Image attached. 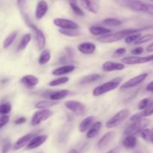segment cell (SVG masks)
<instances>
[{"label":"cell","mask_w":153,"mask_h":153,"mask_svg":"<svg viewBox=\"0 0 153 153\" xmlns=\"http://www.w3.org/2000/svg\"><path fill=\"white\" fill-rule=\"evenodd\" d=\"M153 61V54L148 56H128L123 58L121 61L122 64H128V65H135V64H142L150 62Z\"/></svg>","instance_id":"obj_9"},{"label":"cell","mask_w":153,"mask_h":153,"mask_svg":"<svg viewBox=\"0 0 153 153\" xmlns=\"http://www.w3.org/2000/svg\"><path fill=\"white\" fill-rule=\"evenodd\" d=\"M115 136H116V132L114 131H110L106 133V134H105L100 139L98 143H97V146H98L99 149H104L105 148L107 147L110 144L111 142L114 140Z\"/></svg>","instance_id":"obj_13"},{"label":"cell","mask_w":153,"mask_h":153,"mask_svg":"<svg viewBox=\"0 0 153 153\" xmlns=\"http://www.w3.org/2000/svg\"><path fill=\"white\" fill-rule=\"evenodd\" d=\"M58 103V102L52 101V100H43V101H40L35 104L36 108L41 110V109H49V108L55 105Z\"/></svg>","instance_id":"obj_27"},{"label":"cell","mask_w":153,"mask_h":153,"mask_svg":"<svg viewBox=\"0 0 153 153\" xmlns=\"http://www.w3.org/2000/svg\"><path fill=\"white\" fill-rule=\"evenodd\" d=\"M20 83L28 89H33L39 83V79L33 75H25L20 79Z\"/></svg>","instance_id":"obj_14"},{"label":"cell","mask_w":153,"mask_h":153,"mask_svg":"<svg viewBox=\"0 0 153 153\" xmlns=\"http://www.w3.org/2000/svg\"><path fill=\"white\" fill-rule=\"evenodd\" d=\"M70 5L72 10H73V11L74 12L75 14H76L79 16H85V11L78 5L77 3H70Z\"/></svg>","instance_id":"obj_39"},{"label":"cell","mask_w":153,"mask_h":153,"mask_svg":"<svg viewBox=\"0 0 153 153\" xmlns=\"http://www.w3.org/2000/svg\"><path fill=\"white\" fill-rule=\"evenodd\" d=\"M53 23L61 29L79 30V25L74 21L64 18H55L53 20Z\"/></svg>","instance_id":"obj_10"},{"label":"cell","mask_w":153,"mask_h":153,"mask_svg":"<svg viewBox=\"0 0 153 153\" xmlns=\"http://www.w3.org/2000/svg\"><path fill=\"white\" fill-rule=\"evenodd\" d=\"M89 31L93 35L101 37V36L111 34L112 32V30L110 28H105V27L99 26V25H93L89 28Z\"/></svg>","instance_id":"obj_21"},{"label":"cell","mask_w":153,"mask_h":153,"mask_svg":"<svg viewBox=\"0 0 153 153\" xmlns=\"http://www.w3.org/2000/svg\"><path fill=\"white\" fill-rule=\"evenodd\" d=\"M97 49V46L94 43L91 42L82 43L78 46V50L84 55H92Z\"/></svg>","instance_id":"obj_18"},{"label":"cell","mask_w":153,"mask_h":153,"mask_svg":"<svg viewBox=\"0 0 153 153\" xmlns=\"http://www.w3.org/2000/svg\"><path fill=\"white\" fill-rule=\"evenodd\" d=\"M152 40H153V34H145V35H141L134 42V44L140 45L142 44V43H146L148 41H150Z\"/></svg>","instance_id":"obj_36"},{"label":"cell","mask_w":153,"mask_h":153,"mask_svg":"<svg viewBox=\"0 0 153 153\" xmlns=\"http://www.w3.org/2000/svg\"><path fill=\"white\" fill-rule=\"evenodd\" d=\"M69 80H70V79H69V77H67V76L58 78V79H54V80L51 81L49 83V86L52 87V88H53V87L60 86V85H62L67 83V82H69Z\"/></svg>","instance_id":"obj_31"},{"label":"cell","mask_w":153,"mask_h":153,"mask_svg":"<svg viewBox=\"0 0 153 153\" xmlns=\"http://www.w3.org/2000/svg\"><path fill=\"white\" fill-rule=\"evenodd\" d=\"M69 3H77V0H68Z\"/></svg>","instance_id":"obj_52"},{"label":"cell","mask_w":153,"mask_h":153,"mask_svg":"<svg viewBox=\"0 0 153 153\" xmlns=\"http://www.w3.org/2000/svg\"><path fill=\"white\" fill-rule=\"evenodd\" d=\"M140 134L143 140H146V141L148 142V143H152V134H153L152 130L146 128L143 130H142L141 132L140 133Z\"/></svg>","instance_id":"obj_33"},{"label":"cell","mask_w":153,"mask_h":153,"mask_svg":"<svg viewBox=\"0 0 153 153\" xmlns=\"http://www.w3.org/2000/svg\"><path fill=\"white\" fill-rule=\"evenodd\" d=\"M134 153H144V152H142V151H140V150H137V151H136Z\"/></svg>","instance_id":"obj_53"},{"label":"cell","mask_w":153,"mask_h":153,"mask_svg":"<svg viewBox=\"0 0 153 153\" xmlns=\"http://www.w3.org/2000/svg\"><path fill=\"white\" fill-rule=\"evenodd\" d=\"M102 23L111 27H116L122 25V21L116 18H106L102 21Z\"/></svg>","instance_id":"obj_32"},{"label":"cell","mask_w":153,"mask_h":153,"mask_svg":"<svg viewBox=\"0 0 153 153\" xmlns=\"http://www.w3.org/2000/svg\"><path fill=\"white\" fill-rule=\"evenodd\" d=\"M137 143V137L134 135H127L123 140V145L127 149H133L136 146Z\"/></svg>","instance_id":"obj_26"},{"label":"cell","mask_w":153,"mask_h":153,"mask_svg":"<svg viewBox=\"0 0 153 153\" xmlns=\"http://www.w3.org/2000/svg\"><path fill=\"white\" fill-rule=\"evenodd\" d=\"M25 122H26V119H25V117H21L18 118V119H16V120L14 121V123L16 124V125H21V124L25 123Z\"/></svg>","instance_id":"obj_46"},{"label":"cell","mask_w":153,"mask_h":153,"mask_svg":"<svg viewBox=\"0 0 153 153\" xmlns=\"http://www.w3.org/2000/svg\"><path fill=\"white\" fill-rule=\"evenodd\" d=\"M152 131H153V130H152ZM152 143H153V134H152Z\"/></svg>","instance_id":"obj_54"},{"label":"cell","mask_w":153,"mask_h":153,"mask_svg":"<svg viewBox=\"0 0 153 153\" xmlns=\"http://www.w3.org/2000/svg\"><path fill=\"white\" fill-rule=\"evenodd\" d=\"M146 51H147L148 52H153V43H151L150 45H149V46L146 47Z\"/></svg>","instance_id":"obj_50"},{"label":"cell","mask_w":153,"mask_h":153,"mask_svg":"<svg viewBox=\"0 0 153 153\" xmlns=\"http://www.w3.org/2000/svg\"><path fill=\"white\" fill-rule=\"evenodd\" d=\"M16 36H17V31H13V32L10 33V34L4 39V42H3V48H4V49L8 48L9 46L13 43V41H14L15 39H16Z\"/></svg>","instance_id":"obj_30"},{"label":"cell","mask_w":153,"mask_h":153,"mask_svg":"<svg viewBox=\"0 0 153 153\" xmlns=\"http://www.w3.org/2000/svg\"><path fill=\"white\" fill-rule=\"evenodd\" d=\"M49 9V6H48L47 2L44 0H40L37 4L35 10V18L36 19L39 20L41 19L46 14Z\"/></svg>","instance_id":"obj_16"},{"label":"cell","mask_w":153,"mask_h":153,"mask_svg":"<svg viewBox=\"0 0 153 153\" xmlns=\"http://www.w3.org/2000/svg\"><path fill=\"white\" fill-rule=\"evenodd\" d=\"M101 79V76L100 74H89L87 76H83L82 79L79 80V85H88V84L94 83V82H97V81L100 80Z\"/></svg>","instance_id":"obj_24"},{"label":"cell","mask_w":153,"mask_h":153,"mask_svg":"<svg viewBox=\"0 0 153 153\" xmlns=\"http://www.w3.org/2000/svg\"><path fill=\"white\" fill-rule=\"evenodd\" d=\"M31 40V34H25L23 37L21 39L20 42H19V45L17 46V49L16 51L17 52H20V51L24 50V49L26 48V46H28V43H30V41Z\"/></svg>","instance_id":"obj_28"},{"label":"cell","mask_w":153,"mask_h":153,"mask_svg":"<svg viewBox=\"0 0 153 153\" xmlns=\"http://www.w3.org/2000/svg\"><path fill=\"white\" fill-rule=\"evenodd\" d=\"M143 116H142L141 114V112H139V113H137L135 114H134L133 116L131 117V118H130V120L131 121V122H135V121H138L140 120L143 119Z\"/></svg>","instance_id":"obj_45"},{"label":"cell","mask_w":153,"mask_h":153,"mask_svg":"<svg viewBox=\"0 0 153 153\" xmlns=\"http://www.w3.org/2000/svg\"><path fill=\"white\" fill-rule=\"evenodd\" d=\"M142 34L140 33H136V34H131V35L128 36L125 38V42L128 44H131V43H134V42L141 36Z\"/></svg>","instance_id":"obj_40"},{"label":"cell","mask_w":153,"mask_h":153,"mask_svg":"<svg viewBox=\"0 0 153 153\" xmlns=\"http://www.w3.org/2000/svg\"><path fill=\"white\" fill-rule=\"evenodd\" d=\"M94 122V117L93 116H89L85 118L79 124V131L80 132H86L90 127L93 125Z\"/></svg>","instance_id":"obj_25"},{"label":"cell","mask_w":153,"mask_h":153,"mask_svg":"<svg viewBox=\"0 0 153 153\" xmlns=\"http://www.w3.org/2000/svg\"><path fill=\"white\" fill-rule=\"evenodd\" d=\"M69 153H79V152H78V151L76 150V149H71V150H70V152H69Z\"/></svg>","instance_id":"obj_51"},{"label":"cell","mask_w":153,"mask_h":153,"mask_svg":"<svg viewBox=\"0 0 153 153\" xmlns=\"http://www.w3.org/2000/svg\"><path fill=\"white\" fill-rule=\"evenodd\" d=\"M102 123L100 122V121L94 123L93 125L90 127L89 129L87 131V137L89 139L95 137L100 132V129L102 128Z\"/></svg>","instance_id":"obj_23"},{"label":"cell","mask_w":153,"mask_h":153,"mask_svg":"<svg viewBox=\"0 0 153 153\" xmlns=\"http://www.w3.org/2000/svg\"><path fill=\"white\" fill-rule=\"evenodd\" d=\"M143 51H144L143 48L141 47V46H139V47H136L134 49H133L131 50V53L135 55V56H137V55H140L141 54H143Z\"/></svg>","instance_id":"obj_44"},{"label":"cell","mask_w":153,"mask_h":153,"mask_svg":"<svg viewBox=\"0 0 153 153\" xmlns=\"http://www.w3.org/2000/svg\"><path fill=\"white\" fill-rule=\"evenodd\" d=\"M146 90L148 91V92H151L153 93V81H152L151 82H149V84L146 86Z\"/></svg>","instance_id":"obj_47"},{"label":"cell","mask_w":153,"mask_h":153,"mask_svg":"<svg viewBox=\"0 0 153 153\" xmlns=\"http://www.w3.org/2000/svg\"><path fill=\"white\" fill-rule=\"evenodd\" d=\"M69 94H70V91H68V90L67 89H64L61 90V91L50 92L48 97H49L50 100L58 102L59 100H63V99H64L65 97H67Z\"/></svg>","instance_id":"obj_22"},{"label":"cell","mask_w":153,"mask_h":153,"mask_svg":"<svg viewBox=\"0 0 153 153\" xmlns=\"http://www.w3.org/2000/svg\"><path fill=\"white\" fill-rule=\"evenodd\" d=\"M123 7L137 12H143L153 15V4L145 3L139 0H115Z\"/></svg>","instance_id":"obj_2"},{"label":"cell","mask_w":153,"mask_h":153,"mask_svg":"<svg viewBox=\"0 0 153 153\" xmlns=\"http://www.w3.org/2000/svg\"><path fill=\"white\" fill-rule=\"evenodd\" d=\"M141 114L143 117H148L152 116L153 114V100L150 101L147 107L141 111Z\"/></svg>","instance_id":"obj_37"},{"label":"cell","mask_w":153,"mask_h":153,"mask_svg":"<svg viewBox=\"0 0 153 153\" xmlns=\"http://www.w3.org/2000/svg\"><path fill=\"white\" fill-rule=\"evenodd\" d=\"M76 69V67L74 65H72V64H67V65L61 66V67H58V68L55 69L54 70H52V74L53 76H64V75H67L68 73H72Z\"/></svg>","instance_id":"obj_19"},{"label":"cell","mask_w":153,"mask_h":153,"mask_svg":"<svg viewBox=\"0 0 153 153\" xmlns=\"http://www.w3.org/2000/svg\"><path fill=\"white\" fill-rule=\"evenodd\" d=\"M1 153H7L11 147V143L8 138H4L1 142Z\"/></svg>","instance_id":"obj_38"},{"label":"cell","mask_w":153,"mask_h":153,"mask_svg":"<svg viewBox=\"0 0 153 153\" xmlns=\"http://www.w3.org/2000/svg\"><path fill=\"white\" fill-rule=\"evenodd\" d=\"M149 123V120H148L147 119H143L140 120L138 121H135V122H132V123L128 125V126L126 128V129L124 130L123 134L126 136L127 135H134L135 134H139V133L141 132L142 130H143L144 128H146L148 125Z\"/></svg>","instance_id":"obj_4"},{"label":"cell","mask_w":153,"mask_h":153,"mask_svg":"<svg viewBox=\"0 0 153 153\" xmlns=\"http://www.w3.org/2000/svg\"><path fill=\"white\" fill-rule=\"evenodd\" d=\"M51 59V53L48 49H43L38 58V63L40 65L46 64Z\"/></svg>","instance_id":"obj_29"},{"label":"cell","mask_w":153,"mask_h":153,"mask_svg":"<svg viewBox=\"0 0 153 153\" xmlns=\"http://www.w3.org/2000/svg\"><path fill=\"white\" fill-rule=\"evenodd\" d=\"M64 106L66 108L73 112L77 116H84L87 112V108L85 104L76 100H69L65 102Z\"/></svg>","instance_id":"obj_6"},{"label":"cell","mask_w":153,"mask_h":153,"mask_svg":"<svg viewBox=\"0 0 153 153\" xmlns=\"http://www.w3.org/2000/svg\"><path fill=\"white\" fill-rule=\"evenodd\" d=\"M130 111L128 109L124 108L118 111L114 117H112L106 123L108 128H113L120 125L129 116Z\"/></svg>","instance_id":"obj_5"},{"label":"cell","mask_w":153,"mask_h":153,"mask_svg":"<svg viewBox=\"0 0 153 153\" xmlns=\"http://www.w3.org/2000/svg\"><path fill=\"white\" fill-rule=\"evenodd\" d=\"M126 52V49L125 48H119V49H116V50L114 51V52L113 55H112V57L114 58H120V57L125 55Z\"/></svg>","instance_id":"obj_42"},{"label":"cell","mask_w":153,"mask_h":153,"mask_svg":"<svg viewBox=\"0 0 153 153\" xmlns=\"http://www.w3.org/2000/svg\"><path fill=\"white\" fill-rule=\"evenodd\" d=\"M47 138L48 137L46 134H40V135L34 136L26 146V149H34L39 147V146L43 145L46 142Z\"/></svg>","instance_id":"obj_15"},{"label":"cell","mask_w":153,"mask_h":153,"mask_svg":"<svg viewBox=\"0 0 153 153\" xmlns=\"http://www.w3.org/2000/svg\"><path fill=\"white\" fill-rule=\"evenodd\" d=\"M59 32L61 34L67 37H77L81 34L79 30H69V29H59Z\"/></svg>","instance_id":"obj_35"},{"label":"cell","mask_w":153,"mask_h":153,"mask_svg":"<svg viewBox=\"0 0 153 153\" xmlns=\"http://www.w3.org/2000/svg\"><path fill=\"white\" fill-rule=\"evenodd\" d=\"M123 80V79L122 77H117L113 79L112 80L109 81V82L102 84V85H99V86L96 87L94 89L93 95L94 97H100V96L107 94L110 91H114V90L117 89L118 87H120Z\"/></svg>","instance_id":"obj_3"},{"label":"cell","mask_w":153,"mask_h":153,"mask_svg":"<svg viewBox=\"0 0 153 153\" xmlns=\"http://www.w3.org/2000/svg\"><path fill=\"white\" fill-rule=\"evenodd\" d=\"M147 73H142V74L138 75V76H134V77L131 78V79H128V81H126V82L123 83L122 85L120 86V89L126 90L129 89V88H134V87L137 86V85H140V83H142V82L147 78Z\"/></svg>","instance_id":"obj_11"},{"label":"cell","mask_w":153,"mask_h":153,"mask_svg":"<svg viewBox=\"0 0 153 153\" xmlns=\"http://www.w3.org/2000/svg\"><path fill=\"white\" fill-rule=\"evenodd\" d=\"M120 147L119 146H117V147H114V149H111L110 151H108L106 153H120Z\"/></svg>","instance_id":"obj_49"},{"label":"cell","mask_w":153,"mask_h":153,"mask_svg":"<svg viewBox=\"0 0 153 153\" xmlns=\"http://www.w3.org/2000/svg\"><path fill=\"white\" fill-rule=\"evenodd\" d=\"M25 19L27 22V25L33 30V31L34 32V34H35V39L36 42H37V46L38 47L39 50H43V49L46 46V37H45L44 34L43 33V31L40 29H39L37 26H36L34 24L31 23L28 21L27 16H25Z\"/></svg>","instance_id":"obj_8"},{"label":"cell","mask_w":153,"mask_h":153,"mask_svg":"<svg viewBox=\"0 0 153 153\" xmlns=\"http://www.w3.org/2000/svg\"><path fill=\"white\" fill-rule=\"evenodd\" d=\"M12 110L11 105L9 102H4L0 104V116H6Z\"/></svg>","instance_id":"obj_34"},{"label":"cell","mask_w":153,"mask_h":153,"mask_svg":"<svg viewBox=\"0 0 153 153\" xmlns=\"http://www.w3.org/2000/svg\"><path fill=\"white\" fill-rule=\"evenodd\" d=\"M34 137V134H27L25 135L22 136V137H19L16 142L15 143L14 146H13V149L14 150H19V149H22L25 146H27L28 143H29L30 140Z\"/></svg>","instance_id":"obj_20"},{"label":"cell","mask_w":153,"mask_h":153,"mask_svg":"<svg viewBox=\"0 0 153 153\" xmlns=\"http://www.w3.org/2000/svg\"><path fill=\"white\" fill-rule=\"evenodd\" d=\"M150 27H146V28H128V29L121 30V31H116V32L111 33V34H106V35L101 36L97 39L99 42L102 43H112L115 42L120 41L121 40H123L128 36L131 34H136V33H140V31L146 30Z\"/></svg>","instance_id":"obj_1"},{"label":"cell","mask_w":153,"mask_h":153,"mask_svg":"<svg viewBox=\"0 0 153 153\" xmlns=\"http://www.w3.org/2000/svg\"><path fill=\"white\" fill-rule=\"evenodd\" d=\"M125 69V65L122 63H117L114 61H106L102 64V70L104 72L120 71Z\"/></svg>","instance_id":"obj_17"},{"label":"cell","mask_w":153,"mask_h":153,"mask_svg":"<svg viewBox=\"0 0 153 153\" xmlns=\"http://www.w3.org/2000/svg\"><path fill=\"white\" fill-rule=\"evenodd\" d=\"M16 1H17L18 6H19L21 9H23L24 7H25V1H26V0H16Z\"/></svg>","instance_id":"obj_48"},{"label":"cell","mask_w":153,"mask_h":153,"mask_svg":"<svg viewBox=\"0 0 153 153\" xmlns=\"http://www.w3.org/2000/svg\"><path fill=\"white\" fill-rule=\"evenodd\" d=\"M53 112L49 109H41L34 113L31 120V124L33 126L40 125L43 121H46L52 116Z\"/></svg>","instance_id":"obj_7"},{"label":"cell","mask_w":153,"mask_h":153,"mask_svg":"<svg viewBox=\"0 0 153 153\" xmlns=\"http://www.w3.org/2000/svg\"><path fill=\"white\" fill-rule=\"evenodd\" d=\"M150 102V99L149 98H144L140 101L138 104V109L140 111H143L147 107L149 103Z\"/></svg>","instance_id":"obj_41"},{"label":"cell","mask_w":153,"mask_h":153,"mask_svg":"<svg viewBox=\"0 0 153 153\" xmlns=\"http://www.w3.org/2000/svg\"><path fill=\"white\" fill-rule=\"evenodd\" d=\"M82 7L92 13H97L100 8V0H80Z\"/></svg>","instance_id":"obj_12"},{"label":"cell","mask_w":153,"mask_h":153,"mask_svg":"<svg viewBox=\"0 0 153 153\" xmlns=\"http://www.w3.org/2000/svg\"><path fill=\"white\" fill-rule=\"evenodd\" d=\"M9 120H10V117H9L8 115L0 117V130H1L4 126L7 125V124L8 123Z\"/></svg>","instance_id":"obj_43"},{"label":"cell","mask_w":153,"mask_h":153,"mask_svg":"<svg viewBox=\"0 0 153 153\" xmlns=\"http://www.w3.org/2000/svg\"><path fill=\"white\" fill-rule=\"evenodd\" d=\"M149 1H152V2H153V0H149Z\"/></svg>","instance_id":"obj_55"}]
</instances>
